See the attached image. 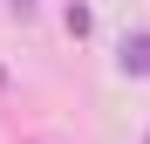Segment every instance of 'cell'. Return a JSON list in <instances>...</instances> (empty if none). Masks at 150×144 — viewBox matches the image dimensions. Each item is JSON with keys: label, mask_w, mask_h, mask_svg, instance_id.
Segmentation results:
<instances>
[{"label": "cell", "mask_w": 150, "mask_h": 144, "mask_svg": "<svg viewBox=\"0 0 150 144\" xmlns=\"http://www.w3.org/2000/svg\"><path fill=\"white\" fill-rule=\"evenodd\" d=\"M123 69H137V76H150V34L123 41Z\"/></svg>", "instance_id": "cell-1"}]
</instances>
